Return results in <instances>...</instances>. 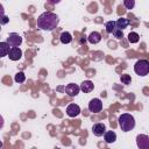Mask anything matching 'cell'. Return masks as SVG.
<instances>
[{
	"mask_svg": "<svg viewBox=\"0 0 149 149\" xmlns=\"http://www.w3.org/2000/svg\"><path fill=\"white\" fill-rule=\"evenodd\" d=\"M94 88V85L91 80H84L81 84H80V90L84 92V93H90L91 91H93Z\"/></svg>",
	"mask_w": 149,
	"mask_h": 149,
	"instance_id": "12",
	"label": "cell"
},
{
	"mask_svg": "<svg viewBox=\"0 0 149 149\" xmlns=\"http://www.w3.org/2000/svg\"><path fill=\"white\" fill-rule=\"evenodd\" d=\"M80 91V86H78L77 84H73V83H70L65 86V93L69 95V97H76L78 95Z\"/></svg>",
	"mask_w": 149,
	"mask_h": 149,
	"instance_id": "7",
	"label": "cell"
},
{
	"mask_svg": "<svg viewBox=\"0 0 149 149\" xmlns=\"http://www.w3.org/2000/svg\"><path fill=\"white\" fill-rule=\"evenodd\" d=\"M87 41L92 44H97L101 41V34L98 31H92L88 36H87Z\"/></svg>",
	"mask_w": 149,
	"mask_h": 149,
	"instance_id": "11",
	"label": "cell"
},
{
	"mask_svg": "<svg viewBox=\"0 0 149 149\" xmlns=\"http://www.w3.org/2000/svg\"><path fill=\"white\" fill-rule=\"evenodd\" d=\"M8 57L10 61H19L22 57V50L19 47H12L8 52Z\"/></svg>",
	"mask_w": 149,
	"mask_h": 149,
	"instance_id": "9",
	"label": "cell"
},
{
	"mask_svg": "<svg viewBox=\"0 0 149 149\" xmlns=\"http://www.w3.org/2000/svg\"><path fill=\"white\" fill-rule=\"evenodd\" d=\"M113 35H114V37L115 38H118V40H121L122 37H123V31L121 30V29H119V28H115L114 30H113V33H112Z\"/></svg>",
	"mask_w": 149,
	"mask_h": 149,
	"instance_id": "21",
	"label": "cell"
},
{
	"mask_svg": "<svg viewBox=\"0 0 149 149\" xmlns=\"http://www.w3.org/2000/svg\"><path fill=\"white\" fill-rule=\"evenodd\" d=\"M6 42L12 47H20L22 43V37L17 33H10L6 40Z\"/></svg>",
	"mask_w": 149,
	"mask_h": 149,
	"instance_id": "5",
	"label": "cell"
},
{
	"mask_svg": "<svg viewBox=\"0 0 149 149\" xmlns=\"http://www.w3.org/2000/svg\"><path fill=\"white\" fill-rule=\"evenodd\" d=\"M106 132V126L101 122H98V123H94L93 127H92V133L95 135V136H102Z\"/></svg>",
	"mask_w": 149,
	"mask_h": 149,
	"instance_id": "10",
	"label": "cell"
},
{
	"mask_svg": "<svg viewBox=\"0 0 149 149\" xmlns=\"http://www.w3.org/2000/svg\"><path fill=\"white\" fill-rule=\"evenodd\" d=\"M104 140H105V142L106 143H114L115 142V140H116V134H115V132H113V130H108V132H105V134H104Z\"/></svg>",
	"mask_w": 149,
	"mask_h": 149,
	"instance_id": "13",
	"label": "cell"
},
{
	"mask_svg": "<svg viewBox=\"0 0 149 149\" xmlns=\"http://www.w3.org/2000/svg\"><path fill=\"white\" fill-rule=\"evenodd\" d=\"M134 71L137 76L146 77L149 73V62L147 59H139L134 65Z\"/></svg>",
	"mask_w": 149,
	"mask_h": 149,
	"instance_id": "3",
	"label": "cell"
},
{
	"mask_svg": "<svg viewBox=\"0 0 149 149\" xmlns=\"http://www.w3.org/2000/svg\"><path fill=\"white\" fill-rule=\"evenodd\" d=\"M128 42L129 43H137L139 42V40H140V36H139V34L137 33H135V31H130L129 34H128Z\"/></svg>",
	"mask_w": 149,
	"mask_h": 149,
	"instance_id": "17",
	"label": "cell"
},
{
	"mask_svg": "<svg viewBox=\"0 0 149 149\" xmlns=\"http://www.w3.org/2000/svg\"><path fill=\"white\" fill-rule=\"evenodd\" d=\"M59 40H61V42L63 44H68V43H70L72 41V36H71V34L69 31H63L61 34V36H59Z\"/></svg>",
	"mask_w": 149,
	"mask_h": 149,
	"instance_id": "16",
	"label": "cell"
},
{
	"mask_svg": "<svg viewBox=\"0 0 149 149\" xmlns=\"http://www.w3.org/2000/svg\"><path fill=\"white\" fill-rule=\"evenodd\" d=\"M105 28H106V31H107L108 34H112L113 30L116 28L115 21H108V22H106V23H105Z\"/></svg>",
	"mask_w": 149,
	"mask_h": 149,
	"instance_id": "18",
	"label": "cell"
},
{
	"mask_svg": "<svg viewBox=\"0 0 149 149\" xmlns=\"http://www.w3.org/2000/svg\"><path fill=\"white\" fill-rule=\"evenodd\" d=\"M8 20H9V19H8L7 16H5V15H3V17H2V20H1V24L7 23V22H8Z\"/></svg>",
	"mask_w": 149,
	"mask_h": 149,
	"instance_id": "24",
	"label": "cell"
},
{
	"mask_svg": "<svg viewBox=\"0 0 149 149\" xmlns=\"http://www.w3.org/2000/svg\"><path fill=\"white\" fill-rule=\"evenodd\" d=\"M123 6L127 9H133L135 6V0H123Z\"/></svg>",
	"mask_w": 149,
	"mask_h": 149,
	"instance_id": "22",
	"label": "cell"
},
{
	"mask_svg": "<svg viewBox=\"0 0 149 149\" xmlns=\"http://www.w3.org/2000/svg\"><path fill=\"white\" fill-rule=\"evenodd\" d=\"M59 22L58 16L52 12H44L37 17V27L42 30L52 31L57 28Z\"/></svg>",
	"mask_w": 149,
	"mask_h": 149,
	"instance_id": "1",
	"label": "cell"
},
{
	"mask_svg": "<svg viewBox=\"0 0 149 149\" xmlns=\"http://www.w3.org/2000/svg\"><path fill=\"white\" fill-rule=\"evenodd\" d=\"M66 114L70 118H76L80 114V107L77 104H70L66 107Z\"/></svg>",
	"mask_w": 149,
	"mask_h": 149,
	"instance_id": "8",
	"label": "cell"
},
{
	"mask_svg": "<svg viewBox=\"0 0 149 149\" xmlns=\"http://www.w3.org/2000/svg\"><path fill=\"white\" fill-rule=\"evenodd\" d=\"M14 80H15L16 83L21 84V83H23V81L26 80V74H24L22 71H20V72H17V73L15 74V77H14Z\"/></svg>",
	"mask_w": 149,
	"mask_h": 149,
	"instance_id": "20",
	"label": "cell"
},
{
	"mask_svg": "<svg viewBox=\"0 0 149 149\" xmlns=\"http://www.w3.org/2000/svg\"><path fill=\"white\" fill-rule=\"evenodd\" d=\"M136 144L140 149H149V136L144 134H139L136 136Z\"/></svg>",
	"mask_w": 149,
	"mask_h": 149,
	"instance_id": "6",
	"label": "cell"
},
{
	"mask_svg": "<svg viewBox=\"0 0 149 149\" xmlns=\"http://www.w3.org/2000/svg\"><path fill=\"white\" fill-rule=\"evenodd\" d=\"M85 41H86V40H85V36H84V38H80V43H81V44L85 43Z\"/></svg>",
	"mask_w": 149,
	"mask_h": 149,
	"instance_id": "25",
	"label": "cell"
},
{
	"mask_svg": "<svg viewBox=\"0 0 149 149\" xmlns=\"http://www.w3.org/2000/svg\"><path fill=\"white\" fill-rule=\"evenodd\" d=\"M10 50V45L3 41V42H0V57H5V56H8V52Z\"/></svg>",
	"mask_w": 149,
	"mask_h": 149,
	"instance_id": "14",
	"label": "cell"
},
{
	"mask_svg": "<svg viewBox=\"0 0 149 149\" xmlns=\"http://www.w3.org/2000/svg\"><path fill=\"white\" fill-rule=\"evenodd\" d=\"M120 80H121L122 84L129 85V84L132 83V77H130V74H128V73H123V74L120 76Z\"/></svg>",
	"mask_w": 149,
	"mask_h": 149,
	"instance_id": "19",
	"label": "cell"
},
{
	"mask_svg": "<svg viewBox=\"0 0 149 149\" xmlns=\"http://www.w3.org/2000/svg\"><path fill=\"white\" fill-rule=\"evenodd\" d=\"M118 123H119V127L121 128L122 132L127 133V132H130L134 129L135 127V119L132 114H128V113H123L119 116L118 119Z\"/></svg>",
	"mask_w": 149,
	"mask_h": 149,
	"instance_id": "2",
	"label": "cell"
},
{
	"mask_svg": "<svg viewBox=\"0 0 149 149\" xmlns=\"http://www.w3.org/2000/svg\"><path fill=\"white\" fill-rule=\"evenodd\" d=\"M115 23H116V28H119L121 30H125L129 24V20L125 19V17H120V19H118L115 21Z\"/></svg>",
	"mask_w": 149,
	"mask_h": 149,
	"instance_id": "15",
	"label": "cell"
},
{
	"mask_svg": "<svg viewBox=\"0 0 149 149\" xmlns=\"http://www.w3.org/2000/svg\"><path fill=\"white\" fill-rule=\"evenodd\" d=\"M62 0H48V2L50 3V5H57V3H59Z\"/></svg>",
	"mask_w": 149,
	"mask_h": 149,
	"instance_id": "23",
	"label": "cell"
},
{
	"mask_svg": "<svg viewBox=\"0 0 149 149\" xmlns=\"http://www.w3.org/2000/svg\"><path fill=\"white\" fill-rule=\"evenodd\" d=\"M102 109V101L99 98H93L88 102V111L92 113H99Z\"/></svg>",
	"mask_w": 149,
	"mask_h": 149,
	"instance_id": "4",
	"label": "cell"
}]
</instances>
